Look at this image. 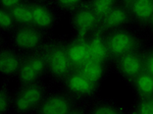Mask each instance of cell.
Wrapping results in <instances>:
<instances>
[{
    "label": "cell",
    "instance_id": "cell-30",
    "mask_svg": "<svg viewBox=\"0 0 153 114\" xmlns=\"http://www.w3.org/2000/svg\"><path fill=\"white\" fill-rule=\"evenodd\" d=\"M148 30L150 31V32L152 33V34H153V18H152V20H151V23H150V25H149V28H148Z\"/></svg>",
    "mask_w": 153,
    "mask_h": 114
},
{
    "label": "cell",
    "instance_id": "cell-3",
    "mask_svg": "<svg viewBox=\"0 0 153 114\" xmlns=\"http://www.w3.org/2000/svg\"><path fill=\"white\" fill-rule=\"evenodd\" d=\"M112 61L123 55L144 48V37L141 31L133 26L113 31L106 34Z\"/></svg>",
    "mask_w": 153,
    "mask_h": 114
},
{
    "label": "cell",
    "instance_id": "cell-19",
    "mask_svg": "<svg viewBox=\"0 0 153 114\" xmlns=\"http://www.w3.org/2000/svg\"><path fill=\"white\" fill-rule=\"evenodd\" d=\"M10 10H11L18 27L33 25V4L30 1H26Z\"/></svg>",
    "mask_w": 153,
    "mask_h": 114
},
{
    "label": "cell",
    "instance_id": "cell-20",
    "mask_svg": "<svg viewBox=\"0 0 153 114\" xmlns=\"http://www.w3.org/2000/svg\"><path fill=\"white\" fill-rule=\"evenodd\" d=\"M9 82L2 80L0 84V114L13 113L14 89L10 88Z\"/></svg>",
    "mask_w": 153,
    "mask_h": 114
},
{
    "label": "cell",
    "instance_id": "cell-26",
    "mask_svg": "<svg viewBox=\"0 0 153 114\" xmlns=\"http://www.w3.org/2000/svg\"><path fill=\"white\" fill-rule=\"evenodd\" d=\"M26 1H30V0H0V7L12 9L14 7L18 6L19 4H22V3Z\"/></svg>",
    "mask_w": 153,
    "mask_h": 114
},
{
    "label": "cell",
    "instance_id": "cell-13",
    "mask_svg": "<svg viewBox=\"0 0 153 114\" xmlns=\"http://www.w3.org/2000/svg\"><path fill=\"white\" fill-rule=\"evenodd\" d=\"M67 50L74 69H79L91 59L88 37L72 34L71 37L67 39Z\"/></svg>",
    "mask_w": 153,
    "mask_h": 114
},
{
    "label": "cell",
    "instance_id": "cell-8",
    "mask_svg": "<svg viewBox=\"0 0 153 114\" xmlns=\"http://www.w3.org/2000/svg\"><path fill=\"white\" fill-rule=\"evenodd\" d=\"M25 55L7 41L4 34H0V76L2 80H16Z\"/></svg>",
    "mask_w": 153,
    "mask_h": 114
},
{
    "label": "cell",
    "instance_id": "cell-6",
    "mask_svg": "<svg viewBox=\"0 0 153 114\" xmlns=\"http://www.w3.org/2000/svg\"><path fill=\"white\" fill-rule=\"evenodd\" d=\"M45 78H48V65L44 47L42 49L27 53L15 80L17 85L36 84L43 82Z\"/></svg>",
    "mask_w": 153,
    "mask_h": 114
},
{
    "label": "cell",
    "instance_id": "cell-15",
    "mask_svg": "<svg viewBox=\"0 0 153 114\" xmlns=\"http://www.w3.org/2000/svg\"><path fill=\"white\" fill-rule=\"evenodd\" d=\"M88 44L91 59L112 65L113 61L110 55L106 34L99 30L94 31L88 36Z\"/></svg>",
    "mask_w": 153,
    "mask_h": 114
},
{
    "label": "cell",
    "instance_id": "cell-2",
    "mask_svg": "<svg viewBox=\"0 0 153 114\" xmlns=\"http://www.w3.org/2000/svg\"><path fill=\"white\" fill-rule=\"evenodd\" d=\"M52 89V86L44 82L17 86L14 89L12 114H33Z\"/></svg>",
    "mask_w": 153,
    "mask_h": 114
},
{
    "label": "cell",
    "instance_id": "cell-14",
    "mask_svg": "<svg viewBox=\"0 0 153 114\" xmlns=\"http://www.w3.org/2000/svg\"><path fill=\"white\" fill-rule=\"evenodd\" d=\"M128 7L131 26L140 31L148 30L153 18V0H135Z\"/></svg>",
    "mask_w": 153,
    "mask_h": 114
},
{
    "label": "cell",
    "instance_id": "cell-16",
    "mask_svg": "<svg viewBox=\"0 0 153 114\" xmlns=\"http://www.w3.org/2000/svg\"><path fill=\"white\" fill-rule=\"evenodd\" d=\"M78 70L82 72L86 77L95 82L96 84L102 85L108 79L111 72L113 71V68L111 64H106L103 62L90 59Z\"/></svg>",
    "mask_w": 153,
    "mask_h": 114
},
{
    "label": "cell",
    "instance_id": "cell-22",
    "mask_svg": "<svg viewBox=\"0 0 153 114\" xmlns=\"http://www.w3.org/2000/svg\"><path fill=\"white\" fill-rule=\"evenodd\" d=\"M17 28L18 25L14 19L11 10L0 7V34L10 36Z\"/></svg>",
    "mask_w": 153,
    "mask_h": 114
},
{
    "label": "cell",
    "instance_id": "cell-12",
    "mask_svg": "<svg viewBox=\"0 0 153 114\" xmlns=\"http://www.w3.org/2000/svg\"><path fill=\"white\" fill-rule=\"evenodd\" d=\"M131 26V19L128 7L125 4H118L103 19L100 20L98 29L104 34H109L113 31Z\"/></svg>",
    "mask_w": 153,
    "mask_h": 114
},
{
    "label": "cell",
    "instance_id": "cell-10",
    "mask_svg": "<svg viewBox=\"0 0 153 114\" xmlns=\"http://www.w3.org/2000/svg\"><path fill=\"white\" fill-rule=\"evenodd\" d=\"M82 104L64 89H52L42 103L33 114H69Z\"/></svg>",
    "mask_w": 153,
    "mask_h": 114
},
{
    "label": "cell",
    "instance_id": "cell-18",
    "mask_svg": "<svg viewBox=\"0 0 153 114\" xmlns=\"http://www.w3.org/2000/svg\"><path fill=\"white\" fill-rule=\"evenodd\" d=\"M134 99H144L153 96V75L146 71L134 79L128 85Z\"/></svg>",
    "mask_w": 153,
    "mask_h": 114
},
{
    "label": "cell",
    "instance_id": "cell-5",
    "mask_svg": "<svg viewBox=\"0 0 153 114\" xmlns=\"http://www.w3.org/2000/svg\"><path fill=\"white\" fill-rule=\"evenodd\" d=\"M53 34L44 32L33 25L18 27L9 36V42L23 53H30L42 48L49 42Z\"/></svg>",
    "mask_w": 153,
    "mask_h": 114
},
{
    "label": "cell",
    "instance_id": "cell-11",
    "mask_svg": "<svg viewBox=\"0 0 153 114\" xmlns=\"http://www.w3.org/2000/svg\"><path fill=\"white\" fill-rule=\"evenodd\" d=\"M32 4L33 26L39 28L44 32L53 34L63 15L55 8L52 3L32 2Z\"/></svg>",
    "mask_w": 153,
    "mask_h": 114
},
{
    "label": "cell",
    "instance_id": "cell-7",
    "mask_svg": "<svg viewBox=\"0 0 153 114\" xmlns=\"http://www.w3.org/2000/svg\"><path fill=\"white\" fill-rule=\"evenodd\" d=\"M113 71L128 86L142 72L145 71L144 48L123 55L112 63Z\"/></svg>",
    "mask_w": 153,
    "mask_h": 114
},
{
    "label": "cell",
    "instance_id": "cell-29",
    "mask_svg": "<svg viewBox=\"0 0 153 114\" xmlns=\"http://www.w3.org/2000/svg\"><path fill=\"white\" fill-rule=\"evenodd\" d=\"M134 1H135V0H120V2L122 3V4H125L127 6H130Z\"/></svg>",
    "mask_w": 153,
    "mask_h": 114
},
{
    "label": "cell",
    "instance_id": "cell-28",
    "mask_svg": "<svg viewBox=\"0 0 153 114\" xmlns=\"http://www.w3.org/2000/svg\"><path fill=\"white\" fill-rule=\"evenodd\" d=\"M30 1L33 3H51L52 0H30Z\"/></svg>",
    "mask_w": 153,
    "mask_h": 114
},
{
    "label": "cell",
    "instance_id": "cell-27",
    "mask_svg": "<svg viewBox=\"0 0 153 114\" xmlns=\"http://www.w3.org/2000/svg\"><path fill=\"white\" fill-rule=\"evenodd\" d=\"M69 114H88V109H86V104H79L74 108Z\"/></svg>",
    "mask_w": 153,
    "mask_h": 114
},
{
    "label": "cell",
    "instance_id": "cell-1",
    "mask_svg": "<svg viewBox=\"0 0 153 114\" xmlns=\"http://www.w3.org/2000/svg\"><path fill=\"white\" fill-rule=\"evenodd\" d=\"M67 37H52L44 46L48 65V78L58 86L75 70L67 50Z\"/></svg>",
    "mask_w": 153,
    "mask_h": 114
},
{
    "label": "cell",
    "instance_id": "cell-4",
    "mask_svg": "<svg viewBox=\"0 0 153 114\" xmlns=\"http://www.w3.org/2000/svg\"><path fill=\"white\" fill-rule=\"evenodd\" d=\"M76 101L83 104H88L100 98L101 85L90 80L78 69H75L65 80L59 85Z\"/></svg>",
    "mask_w": 153,
    "mask_h": 114
},
{
    "label": "cell",
    "instance_id": "cell-23",
    "mask_svg": "<svg viewBox=\"0 0 153 114\" xmlns=\"http://www.w3.org/2000/svg\"><path fill=\"white\" fill-rule=\"evenodd\" d=\"M88 0H52V4L62 15L70 14L76 8L81 7Z\"/></svg>",
    "mask_w": 153,
    "mask_h": 114
},
{
    "label": "cell",
    "instance_id": "cell-9",
    "mask_svg": "<svg viewBox=\"0 0 153 114\" xmlns=\"http://www.w3.org/2000/svg\"><path fill=\"white\" fill-rule=\"evenodd\" d=\"M100 20L86 1L69 14V26L75 36L88 37L98 29Z\"/></svg>",
    "mask_w": 153,
    "mask_h": 114
},
{
    "label": "cell",
    "instance_id": "cell-17",
    "mask_svg": "<svg viewBox=\"0 0 153 114\" xmlns=\"http://www.w3.org/2000/svg\"><path fill=\"white\" fill-rule=\"evenodd\" d=\"M88 114H131L130 109H126L113 99L97 98L86 104Z\"/></svg>",
    "mask_w": 153,
    "mask_h": 114
},
{
    "label": "cell",
    "instance_id": "cell-24",
    "mask_svg": "<svg viewBox=\"0 0 153 114\" xmlns=\"http://www.w3.org/2000/svg\"><path fill=\"white\" fill-rule=\"evenodd\" d=\"M130 112L131 114H153V96L144 99H134Z\"/></svg>",
    "mask_w": 153,
    "mask_h": 114
},
{
    "label": "cell",
    "instance_id": "cell-21",
    "mask_svg": "<svg viewBox=\"0 0 153 114\" xmlns=\"http://www.w3.org/2000/svg\"><path fill=\"white\" fill-rule=\"evenodd\" d=\"M88 2L99 20L103 19L107 14L121 3L120 0H88Z\"/></svg>",
    "mask_w": 153,
    "mask_h": 114
},
{
    "label": "cell",
    "instance_id": "cell-25",
    "mask_svg": "<svg viewBox=\"0 0 153 114\" xmlns=\"http://www.w3.org/2000/svg\"><path fill=\"white\" fill-rule=\"evenodd\" d=\"M144 65L145 71L153 75V44L144 47Z\"/></svg>",
    "mask_w": 153,
    "mask_h": 114
}]
</instances>
